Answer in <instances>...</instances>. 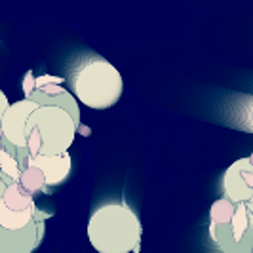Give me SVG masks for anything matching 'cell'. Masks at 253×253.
<instances>
[{
	"label": "cell",
	"mask_w": 253,
	"mask_h": 253,
	"mask_svg": "<svg viewBox=\"0 0 253 253\" xmlns=\"http://www.w3.org/2000/svg\"><path fill=\"white\" fill-rule=\"evenodd\" d=\"M143 227L137 213L124 202L103 204L88 221V238L99 253L137 252Z\"/></svg>",
	"instance_id": "obj_1"
},
{
	"label": "cell",
	"mask_w": 253,
	"mask_h": 253,
	"mask_svg": "<svg viewBox=\"0 0 253 253\" xmlns=\"http://www.w3.org/2000/svg\"><path fill=\"white\" fill-rule=\"evenodd\" d=\"M73 116L59 107H38L25 127L27 151L31 156H59L69 151L78 133Z\"/></svg>",
	"instance_id": "obj_2"
},
{
	"label": "cell",
	"mask_w": 253,
	"mask_h": 253,
	"mask_svg": "<svg viewBox=\"0 0 253 253\" xmlns=\"http://www.w3.org/2000/svg\"><path fill=\"white\" fill-rule=\"evenodd\" d=\"M75 97L89 109H111L122 97L124 80L113 63L93 59L82 63L71 78Z\"/></svg>",
	"instance_id": "obj_3"
},
{
	"label": "cell",
	"mask_w": 253,
	"mask_h": 253,
	"mask_svg": "<svg viewBox=\"0 0 253 253\" xmlns=\"http://www.w3.org/2000/svg\"><path fill=\"white\" fill-rule=\"evenodd\" d=\"M35 196H31L19 183H10L0 200V227L6 230H23L37 215Z\"/></svg>",
	"instance_id": "obj_4"
},
{
	"label": "cell",
	"mask_w": 253,
	"mask_h": 253,
	"mask_svg": "<svg viewBox=\"0 0 253 253\" xmlns=\"http://www.w3.org/2000/svg\"><path fill=\"white\" fill-rule=\"evenodd\" d=\"M48 213L37 210L35 221L23 230H6L0 227V253H33L46 232Z\"/></svg>",
	"instance_id": "obj_5"
},
{
	"label": "cell",
	"mask_w": 253,
	"mask_h": 253,
	"mask_svg": "<svg viewBox=\"0 0 253 253\" xmlns=\"http://www.w3.org/2000/svg\"><path fill=\"white\" fill-rule=\"evenodd\" d=\"M38 109V105L31 99H21L10 105L4 113L2 118V126H0V133L4 137V143L12 145L15 149H25V127L29 116Z\"/></svg>",
	"instance_id": "obj_6"
},
{
	"label": "cell",
	"mask_w": 253,
	"mask_h": 253,
	"mask_svg": "<svg viewBox=\"0 0 253 253\" xmlns=\"http://www.w3.org/2000/svg\"><path fill=\"white\" fill-rule=\"evenodd\" d=\"M225 198L232 204H248L253 200V166L248 158H240L223 175Z\"/></svg>",
	"instance_id": "obj_7"
},
{
	"label": "cell",
	"mask_w": 253,
	"mask_h": 253,
	"mask_svg": "<svg viewBox=\"0 0 253 253\" xmlns=\"http://www.w3.org/2000/svg\"><path fill=\"white\" fill-rule=\"evenodd\" d=\"M27 99L35 101L38 107H59L63 109L65 113H69L73 116L76 124L80 126V107L76 103L75 95L65 89L59 84H44V86H38Z\"/></svg>",
	"instance_id": "obj_8"
},
{
	"label": "cell",
	"mask_w": 253,
	"mask_h": 253,
	"mask_svg": "<svg viewBox=\"0 0 253 253\" xmlns=\"http://www.w3.org/2000/svg\"><path fill=\"white\" fill-rule=\"evenodd\" d=\"M31 164L37 166L44 173L46 187H55L69 177L73 160H71V154L65 152L59 156H31Z\"/></svg>",
	"instance_id": "obj_9"
},
{
	"label": "cell",
	"mask_w": 253,
	"mask_h": 253,
	"mask_svg": "<svg viewBox=\"0 0 253 253\" xmlns=\"http://www.w3.org/2000/svg\"><path fill=\"white\" fill-rule=\"evenodd\" d=\"M234 211H236V204H232L227 198H219L210 208V223L211 225H228L232 221Z\"/></svg>",
	"instance_id": "obj_10"
},
{
	"label": "cell",
	"mask_w": 253,
	"mask_h": 253,
	"mask_svg": "<svg viewBox=\"0 0 253 253\" xmlns=\"http://www.w3.org/2000/svg\"><path fill=\"white\" fill-rule=\"evenodd\" d=\"M0 171L6 175V177L17 183L19 181V175H21V169H19V164H17V158L12 156L8 151H0Z\"/></svg>",
	"instance_id": "obj_11"
},
{
	"label": "cell",
	"mask_w": 253,
	"mask_h": 253,
	"mask_svg": "<svg viewBox=\"0 0 253 253\" xmlns=\"http://www.w3.org/2000/svg\"><path fill=\"white\" fill-rule=\"evenodd\" d=\"M37 89V78H35V75L29 71L25 75V78H23V93H25V99Z\"/></svg>",
	"instance_id": "obj_12"
},
{
	"label": "cell",
	"mask_w": 253,
	"mask_h": 253,
	"mask_svg": "<svg viewBox=\"0 0 253 253\" xmlns=\"http://www.w3.org/2000/svg\"><path fill=\"white\" fill-rule=\"evenodd\" d=\"M8 107H10V101H8L6 93L0 89V126H2V118H4V113H6Z\"/></svg>",
	"instance_id": "obj_13"
},
{
	"label": "cell",
	"mask_w": 253,
	"mask_h": 253,
	"mask_svg": "<svg viewBox=\"0 0 253 253\" xmlns=\"http://www.w3.org/2000/svg\"><path fill=\"white\" fill-rule=\"evenodd\" d=\"M10 183H13V181H10V179L0 171V200H2V196H4V192H6V189H8V185H10Z\"/></svg>",
	"instance_id": "obj_14"
},
{
	"label": "cell",
	"mask_w": 253,
	"mask_h": 253,
	"mask_svg": "<svg viewBox=\"0 0 253 253\" xmlns=\"http://www.w3.org/2000/svg\"><path fill=\"white\" fill-rule=\"evenodd\" d=\"M250 127H252V131H253V105L250 107Z\"/></svg>",
	"instance_id": "obj_15"
},
{
	"label": "cell",
	"mask_w": 253,
	"mask_h": 253,
	"mask_svg": "<svg viewBox=\"0 0 253 253\" xmlns=\"http://www.w3.org/2000/svg\"><path fill=\"white\" fill-rule=\"evenodd\" d=\"M4 149V137H2V133H0V151Z\"/></svg>",
	"instance_id": "obj_16"
},
{
	"label": "cell",
	"mask_w": 253,
	"mask_h": 253,
	"mask_svg": "<svg viewBox=\"0 0 253 253\" xmlns=\"http://www.w3.org/2000/svg\"><path fill=\"white\" fill-rule=\"evenodd\" d=\"M248 160H250V164L253 166V152H252V156H250V158H248Z\"/></svg>",
	"instance_id": "obj_17"
}]
</instances>
